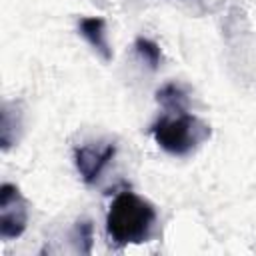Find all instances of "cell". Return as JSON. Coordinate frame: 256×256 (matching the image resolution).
<instances>
[{"label":"cell","mask_w":256,"mask_h":256,"mask_svg":"<svg viewBox=\"0 0 256 256\" xmlns=\"http://www.w3.org/2000/svg\"><path fill=\"white\" fill-rule=\"evenodd\" d=\"M116 146L112 142H90L82 144L74 150V162L78 168V174L86 184H94L102 170L108 166V162L114 158Z\"/></svg>","instance_id":"277c9868"},{"label":"cell","mask_w":256,"mask_h":256,"mask_svg":"<svg viewBox=\"0 0 256 256\" xmlns=\"http://www.w3.org/2000/svg\"><path fill=\"white\" fill-rule=\"evenodd\" d=\"M150 132L156 144L174 156L190 154L194 148L210 138V126L200 118L188 114L186 110L166 112L150 126Z\"/></svg>","instance_id":"7a4b0ae2"},{"label":"cell","mask_w":256,"mask_h":256,"mask_svg":"<svg viewBox=\"0 0 256 256\" xmlns=\"http://www.w3.org/2000/svg\"><path fill=\"white\" fill-rule=\"evenodd\" d=\"M156 100H158V104L164 106L166 112H184L188 108V96H186L184 88L176 82L164 84L156 92Z\"/></svg>","instance_id":"8992f818"},{"label":"cell","mask_w":256,"mask_h":256,"mask_svg":"<svg viewBox=\"0 0 256 256\" xmlns=\"http://www.w3.org/2000/svg\"><path fill=\"white\" fill-rule=\"evenodd\" d=\"M28 224V204L14 184L0 186V236L12 240L22 236Z\"/></svg>","instance_id":"3957f363"},{"label":"cell","mask_w":256,"mask_h":256,"mask_svg":"<svg viewBox=\"0 0 256 256\" xmlns=\"http://www.w3.org/2000/svg\"><path fill=\"white\" fill-rule=\"evenodd\" d=\"M156 222L154 206L130 190L120 192L106 216V234L114 246L142 244L150 238Z\"/></svg>","instance_id":"6da1fadb"},{"label":"cell","mask_w":256,"mask_h":256,"mask_svg":"<svg viewBox=\"0 0 256 256\" xmlns=\"http://www.w3.org/2000/svg\"><path fill=\"white\" fill-rule=\"evenodd\" d=\"M78 30L80 34L86 38V42L102 54L104 60H112V50L106 38V22L100 16H84L78 22Z\"/></svg>","instance_id":"5b68a950"},{"label":"cell","mask_w":256,"mask_h":256,"mask_svg":"<svg viewBox=\"0 0 256 256\" xmlns=\"http://www.w3.org/2000/svg\"><path fill=\"white\" fill-rule=\"evenodd\" d=\"M134 48H136L138 56H140L152 70H156V68L160 66V62H162V52H160V46H158L156 42H152L150 38L140 36V38H136Z\"/></svg>","instance_id":"52a82bcc"},{"label":"cell","mask_w":256,"mask_h":256,"mask_svg":"<svg viewBox=\"0 0 256 256\" xmlns=\"http://www.w3.org/2000/svg\"><path fill=\"white\" fill-rule=\"evenodd\" d=\"M74 238L78 240V250L84 254H90L92 248V224L88 220H82L74 228Z\"/></svg>","instance_id":"ba28073f"}]
</instances>
